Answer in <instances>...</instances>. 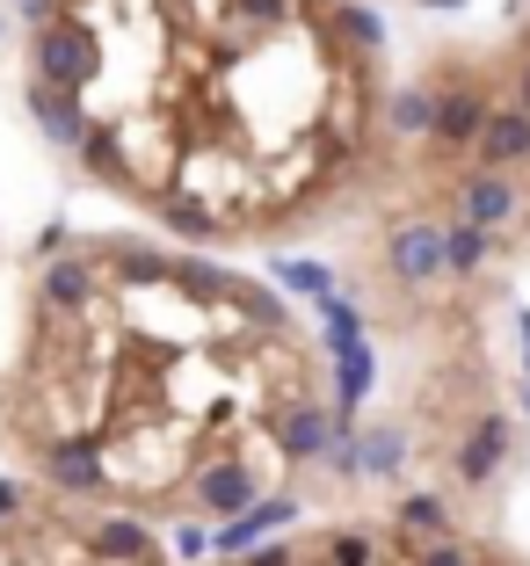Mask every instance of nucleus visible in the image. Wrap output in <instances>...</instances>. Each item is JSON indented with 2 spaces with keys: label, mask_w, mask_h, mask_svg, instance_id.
Here are the masks:
<instances>
[{
  "label": "nucleus",
  "mask_w": 530,
  "mask_h": 566,
  "mask_svg": "<svg viewBox=\"0 0 530 566\" xmlns=\"http://www.w3.org/2000/svg\"><path fill=\"white\" fill-rule=\"evenodd\" d=\"M356 8H371V0H356ZM393 8H450V0H393Z\"/></svg>",
  "instance_id": "obj_5"
},
{
  "label": "nucleus",
  "mask_w": 530,
  "mask_h": 566,
  "mask_svg": "<svg viewBox=\"0 0 530 566\" xmlns=\"http://www.w3.org/2000/svg\"><path fill=\"white\" fill-rule=\"evenodd\" d=\"M37 138L204 254L356 218L393 146V73L356 0H22Z\"/></svg>",
  "instance_id": "obj_2"
},
{
  "label": "nucleus",
  "mask_w": 530,
  "mask_h": 566,
  "mask_svg": "<svg viewBox=\"0 0 530 566\" xmlns=\"http://www.w3.org/2000/svg\"><path fill=\"white\" fill-rule=\"evenodd\" d=\"M211 566H530L523 545L472 523L458 501L407 486L378 501H342L269 537H232Z\"/></svg>",
  "instance_id": "obj_3"
},
{
  "label": "nucleus",
  "mask_w": 530,
  "mask_h": 566,
  "mask_svg": "<svg viewBox=\"0 0 530 566\" xmlns=\"http://www.w3.org/2000/svg\"><path fill=\"white\" fill-rule=\"evenodd\" d=\"M0 566H167L160 531L95 516L0 472Z\"/></svg>",
  "instance_id": "obj_4"
},
{
  "label": "nucleus",
  "mask_w": 530,
  "mask_h": 566,
  "mask_svg": "<svg viewBox=\"0 0 530 566\" xmlns=\"http://www.w3.org/2000/svg\"><path fill=\"white\" fill-rule=\"evenodd\" d=\"M356 436L349 364L277 283L160 233H51L15 269L0 472L146 531L313 501Z\"/></svg>",
  "instance_id": "obj_1"
}]
</instances>
